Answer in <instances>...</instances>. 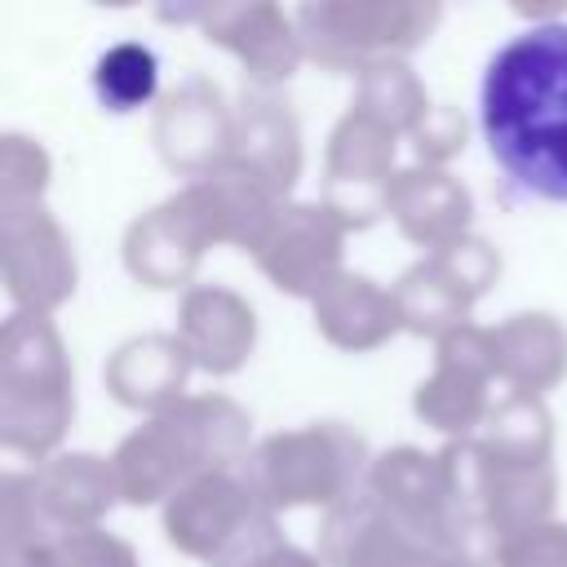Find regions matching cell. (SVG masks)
Segmentation results:
<instances>
[{
  "label": "cell",
  "instance_id": "6da1fadb",
  "mask_svg": "<svg viewBox=\"0 0 567 567\" xmlns=\"http://www.w3.org/2000/svg\"><path fill=\"white\" fill-rule=\"evenodd\" d=\"M478 124L509 186L567 204V22L532 27L487 58Z\"/></svg>",
  "mask_w": 567,
  "mask_h": 567
},
{
  "label": "cell",
  "instance_id": "7a4b0ae2",
  "mask_svg": "<svg viewBox=\"0 0 567 567\" xmlns=\"http://www.w3.org/2000/svg\"><path fill=\"white\" fill-rule=\"evenodd\" d=\"M155 89V53L142 44H120L97 62V93L115 111L137 106Z\"/></svg>",
  "mask_w": 567,
  "mask_h": 567
}]
</instances>
